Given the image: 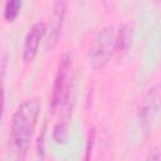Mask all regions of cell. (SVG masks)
<instances>
[{
    "instance_id": "11",
    "label": "cell",
    "mask_w": 161,
    "mask_h": 161,
    "mask_svg": "<svg viewBox=\"0 0 161 161\" xmlns=\"http://www.w3.org/2000/svg\"><path fill=\"white\" fill-rule=\"evenodd\" d=\"M4 68L1 70V74H0V122H1V118H3V112H4V99H5V92H4Z\"/></svg>"
},
{
    "instance_id": "6",
    "label": "cell",
    "mask_w": 161,
    "mask_h": 161,
    "mask_svg": "<svg viewBox=\"0 0 161 161\" xmlns=\"http://www.w3.org/2000/svg\"><path fill=\"white\" fill-rule=\"evenodd\" d=\"M65 6H67V3H64V1L54 3V15H53L52 25H50V33H49V36L47 39V45H45L47 49L54 48V45L58 42L59 34L62 31L64 15H65Z\"/></svg>"
},
{
    "instance_id": "1",
    "label": "cell",
    "mask_w": 161,
    "mask_h": 161,
    "mask_svg": "<svg viewBox=\"0 0 161 161\" xmlns=\"http://www.w3.org/2000/svg\"><path fill=\"white\" fill-rule=\"evenodd\" d=\"M40 111L39 98H30L23 102L13 116L10 126V145L19 160H23L29 148Z\"/></svg>"
},
{
    "instance_id": "3",
    "label": "cell",
    "mask_w": 161,
    "mask_h": 161,
    "mask_svg": "<svg viewBox=\"0 0 161 161\" xmlns=\"http://www.w3.org/2000/svg\"><path fill=\"white\" fill-rule=\"evenodd\" d=\"M72 62L68 54H64L60 59L54 86L52 93V109L55 111L59 107H63L68 102L69 97V88H70V79H72Z\"/></svg>"
},
{
    "instance_id": "7",
    "label": "cell",
    "mask_w": 161,
    "mask_h": 161,
    "mask_svg": "<svg viewBox=\"0 0 161 161\" xmlns=\"http://www.w3.org/2000/svg\"><path fill=\"white\" fill-rule=\"evenodd\" d=\"M132 42V28L128 24H122L116 33L114 54L116 58H122L130 49Z\"/></svg>"
},
{
    "instance_id": "10",
    "label": "cell",
    "mask_w": 161,
    "mask_h": 161,
    "mask_svg": "<svg viewBox=\"0 0 161 161\" xmlns=\"http://www.w3.org/2000/svg\"><path fill=\"white\" fill-rule=\"evenodd\" d=\"M94 138H96V128H91L89 133H88V140H87V145H86V156L83 161H91V155H92V150H93V145H94Z\"/></svg>"
},
{
    "instance_id": "2",
    "label": "cell",
    "mask_w": 161,
    "mask_h": 161,
    "mask_svg": "<svg viewBox=\"0 0 161 161\" xmlns=\"http://www.w3.org/2000/svg\"><path fill=\"white\" fill-rule=\"evenodd\" d=\"M114 26H106L97 34L89 50V63L94 69H101L109 62L114 54Z\"/></svg>"
},
{
    "instance_id": "8",
    "label": "cell",
    "mask_w": 161,
    "mask_h": 161,
    "mask_svg": "<svg viewBox=\"0 0 161 161\" xmlns=\"http://www.w3.org/2000/svg\"><path fill=\"white\" fill-rule=\"evenodd\" d=\"M23 6V3L20 0H9L6 1L4 6V18L8 21H13L18 18L20 9Z\"/></svg>"
},
{
    "instance_id": "4",
    "label": "cell",
    "mask_w": 161,
    "mask_h": 161,
    "mask_svg": "<svg viewBox=\"0 0 161 161\" xmlns=\"http://www.w3.org/2000/svg\"><path fill=\"white\" fill-rule=\"evenodd\" d=\"M160 109V84L151 87L138 106V122L143 132L148 133Z\"/></svg>"
},
{
    "instance_id": "9",
    "label": "cell",
    "mask_w": 161,
    "mask_h": 161,
    "mask_svg": "<svg viewBox=\"0 0 161 161\" xmlns=\"http://www.w3.org/2000/svg\"><path fill=\"white\" fill-rule=\"evenodd\" d=\"M53 138L58 143H64L68 138V128L64 122H58L53 128Z\"/></svg>"
},
{
    "instance_id": "5",
    "label": "cell",
    "mask_w": 161,
    "mask_h": 161,
    "mask_svg": "<svg viewBox=\"0 0 161 161\" xmlns=\"http://www.w3.org/2000/svg\"><path fill=\"white\" fill-rule=\"evenodd\" d=\"M47 31V24L43 21H36L31 25V28L29 29L25 40H24V48H23V59L25 62H31L36 53H38V48L40 44V40L43 38V35Z\"/></svg>"
},
{
    "instance_id": "12",
    "label": "cell",
    "mask_w": 161,
    "mask_h": 161,
    "mask_svg": "<svg viewBox=\"0 0 161 161\" xmlns=\"http://www.w3.org/2000/svg\"><path fill=\"white\" fill-rule=\"evenodd\" d=\"M145 161H160V147L158 146L152 147L147 153Z\"/></svg>"
}]
</instances>
